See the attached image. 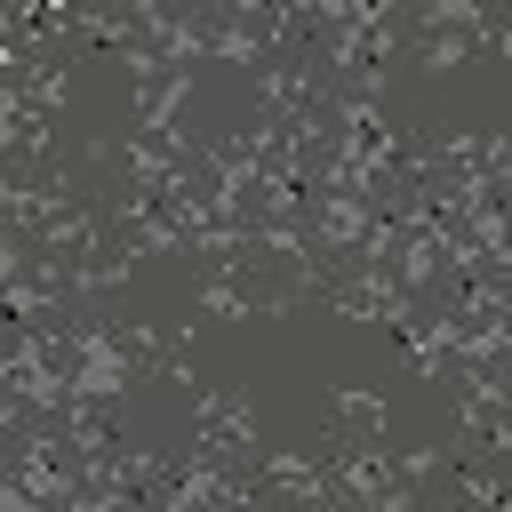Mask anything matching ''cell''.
Instances as JSON below:
<instances>
[{
	"label": "cell",
	"mask_w": 512,
	"mask_h": 512,
	"mask_svg": "<svg viewBox=\"0 0 512 512\" xmlns=\"http://www.w3.org/2000/svg\"><path fill=\"white\" fill-rule=\"evenodd\" d=\"M488 48H496V56L512 64V24H496V32H488Z\"/></svg>",
	"instance_id": "277c9868"
},
{
	"label": "cell",
	"mask_w": 512,
	"mask_h": 512,
	"mask_svg": "<svg viewBox=\"0 0 512 512\" xmlns=\"http://www.w3.org/2000/svg\"><path fill=\"white\" fill-rule=\"evenodd\" d=\"M440 512H480V504H464V496H440Z\"/></svg>",
	"instance_id": "5b68a950"
},
{
	"label": "cell",
	"mask_w": 512,
	"mask_h": 512,
	"mask_svg": "<svg viewBox=\"0 0 512 512\" xmlns=\"http://www.w3.org/2000/svg\"><path fill=\"white\" fill-rule=\"evenodd\" d=\"M184 96H192V72H176V80H160L152 96H136V136H152V144H168V136H176V112H184Z\"/></svg>",
	"instance_id": "6da1fadb"
},
{
	"label": "cell",
	"mask_w": 512,
	"mask_h": 512,
	"mask_svg": "<svg viewBox=\"0 0 512 512\" xmlns=\"http://www.w3.org/2000/svg\"><path fill=\"white\" fill-rule=\"evenodd\" d=\"M0 512H48V504H40V496H32V488L8 472V480H0Z\"/></svg>",
	"instance_id": "3957f363"
},
{
	"label": "cell",
	"mask_w": 512,
	"mask_h": 512,
	"mask_svg": "<svg viewBox=\"0 0 512 512\" xmlns=\"http://www.w3.org/2000/svg\"><path fill=\"white\" fill-rule=\"evenodd\" d=\"M328 408H336V432H352V440H384V400H376V392L336 384V392H328Z\"/></svg>",
	"instance_id": "7a4b0ae2"
}]
</instances>
